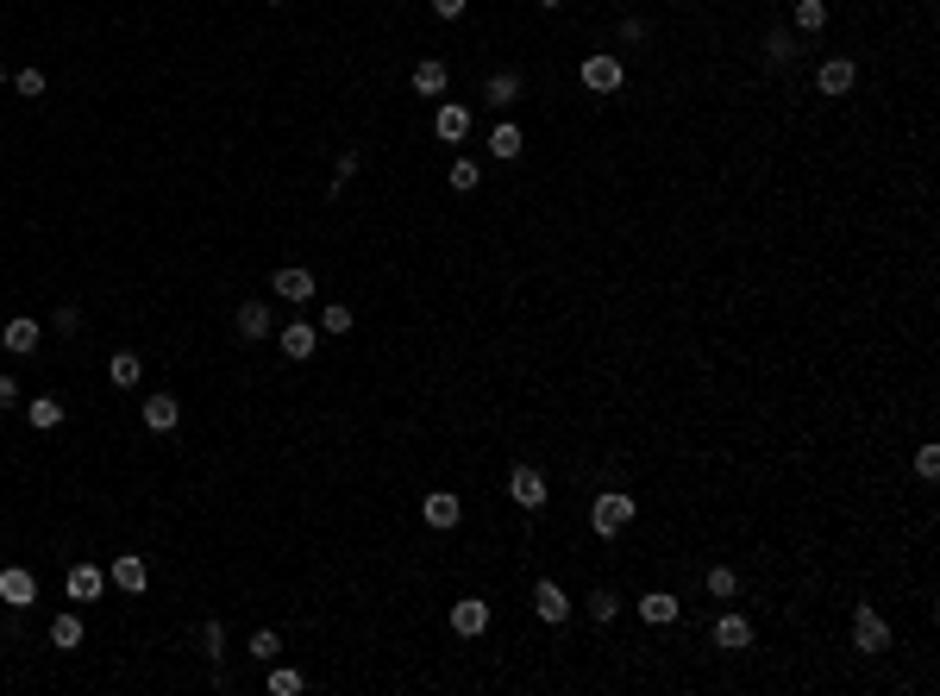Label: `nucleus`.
Instances as JSON below:
<instances>
[{
	"mask_svg": "<svg viewBox=\"0 0 940 696\" xmlns=\"http://www.w3.org/2000/svg\"><path fill=\"white\" fill-rule=\"evenodd\" d=\"M633 515H640V502H633L627 490H596V502H590V527L602 533V540H615Z\"/></svg>",
	"mask_w": 940,
	"mask_h": 696,
	"instance_id": "obj_1",
	"label": "nucleus"
},
{
	"mask_svg": "<svg viewBox=\"0 0 940 696\" xmlns=\"http://www.w3.org/2000/svg\"><path fill=\"white\" fill-rule=\"evenodd\" d=\"M853 653H865V659L890 653V628H884V615L872 602H853Z\"/></svg>",
	"mask_w": 940,
	"mask_h": 696,
	"instance_id": "obj_2",
	"label": "nucleus"
},
{
	"mask_svg": "<svg viewBox=\"0 0 940 696\" xmlns=\"http://www.w3.org/2000/svg\"><path fill=\"white\" fill-rule=\"evenodd\" d=\"M815 88H821V95H828V101H846V95H853V88H859V63L846 57V51L821 57V69H815Z\"/></svg>",
	"mask_w": 940,
	"mask_h": 696,
	"instance_id": "obj_3",
	"label": "nucleus"
},
{
	"mask_svg": "<svg viewBox=\"0 0 940 696\" xmlns=\"http://www.w3.org/2000/svg\"><path fill=\"white\" fill-rule=\"evenodd\" d=\"M577 82L590 88V95H615V88H621V57L615 51H590V57L577 63Z\"/></svg>",
	"mask_w": 940,
	"mask_h": 696,
	"instance_id": "obj_4",
	"label": "nucleus"
},
{
	"mask_svg": "<svg viewBox=\"0 0 940 696\" xmlns=\"http://www.w3.org/2000/svg\"><path fill=\"white\" fill-rule=\"evenodd\" d=\"M508 502L527 508V515H539V508L552 502V490H546V477H539L533 464H514V471H508Z\"/></svg>",
	"mask_w": 940,
	"mask_h": 696,
	"instance_id": "obj_5",
	"label": "nucleus"
},
{
	"mask_svg": "<svg viewBox=\"0 0 940 696\" xmlns=\"http://www.w3.org/2000/svg\"><path fill=\"white\" fill-rule=\"evenodd\" d=\"M533 615L546 621V628H564V621H571V596H564L558 577H539L533 584Z\"/></svg>",
	"mask_w": 940,
	"mask_h": 696,
	"instance_id": "obj_6",
	"label": "nucleus"
},
{
	"mask_svg": "<svg viewBox=\"0 0 940 696\" xmlns=\"http://www.w3.org/2000/svg\"><path fill=\"white\" fill-rule=\"evenodd\" d=\"M107 584H113V590H126V596H145V590H151L145 552H120V559H113V571H107Z\"/></svg>",
	"mask_w": 940,
	"mask_h": 696,
	"instance_id": "obj_7",
	"label": "nucleus"
},
{
	"mask_svg": "<svg viewBox=\"0 0 940 696\" xmlns=\"http://www.w3.org/2000/svg\"><path fill=\"white\" fill-rule=\"evenodd\" d=\"M633 609H640L646 628H671V621L684 615V602H677L671 590H640V596H633Z\"/></svg>",
	"mask_w": 940,
	"mask_h": 696,
	"instance_id": "obj_8",
	"label": "nucleus"
},
{
	"mask_svg": "<svg viewBox=\"0 0 940 696\" xmlns=\"http://www.w3.org/2000/svg\"><path fill=\"white\" fill-rule=\"evenodd\" d=\"M420 521L439 527V533H452V527L464 521V502H458L452 490H433V496H420Z\"/></svg>",
	"mask_w": 940,
	"mask_h": 696,
	"instance_id": "obj_9",
	"label": "nucleus"
},
{
	"mask_svg": "<svg viewBox=\"0 0 940 696\" xmlns=\"http://www.w3.org/2000/svg\"><path fill=\"white\" fill-rule=\"evenodd\" d=\"M709 640L721 646V653H746L752 646V615H740V609H727L715 628H709Z\"/></svg>",
	"mask_w": 940,
	"mask_h": 696,
	"instance_id": "obj_10",
	"label": "nucleus"
},
{
	"mask_svg": "<svg viewBox=\"0 0 940 696\" xmlns=\"http://www.w3.org/2000/svg\"><path fill=\"white\" fill-rule=\"evenodd\" d=\"M0 602H7V609H32L38 602V577L26 565H7L0 571Z\"/></svg>",
	"mask_w": 940,
	"mask_h": 696,
	"instance_id": "obj_11",
	"label": "nucleus"
},
{
	"mask_svg": "<svg viewBox=\"0 0 940 696\" xmlns=\"http://www.w3.org/2000/svg\"><path fill=\"white\" fill-rule=\"evenodd\" d=\"M270 289L301 308V301H314V270H308V264H282V270L270 276Z\"/></svg>",
	"mask_w": 940,
	"mask_h": 696,
	"instance_id": "obj_12",
	"label": "nucleus"
},
{
	"mask_svg": "<svg viewBox=\"0 0 940 696\" xmlns=\"http://www.w3.org/2000/svg\"><path fill=\"white\" fill-rule=\"evenodd\" d=\"M483 628H489V602H483V596H458V602H452V634H458V640H477Z\"/></svg>",
	"mask_w": 940,
	"mask_h": 696,
	"instance_id": "obj_13",
	"label": "nucleus"
},
{
	"mask_svg": "<svg viewBox=\"0 0 940 696\" xmlns=\"http://www.w3.org/2000/svg\"><path fill=\"white\" fill-rule=\"evenodd\" d=\"M765 63L771 69H796V63H803V38H796L790 26H771L765 32Z\"/></svg>",
	"mask_w": 940,
	"mask_h": 696,
	"instance_id": "obj_14",
	"label": "nucleus"
},
{
	"mask_svg": "<svg viewBox=\"0 0 940 696\" xmlns=\"http://www.w3.org/2000/svg\"><path fill=\"white\" fill-rule=\"evenodd\" d=\"M63 590H69V602H94V596L107 590V577H101V565H88V559H82V565H69V571H63Z\"/></svg>",
	"mask_w": 940,
	"mask_h": 696,
	"instance_id": "obj_15",
	"label": "nucleus"
},
{
	"mask_svg": "<svg viewBox=\"0 0 940 696\" xmlns=\"http://www.w3.org/2000/svg\"><path fill=\"white\" fill-rule=\"evenodd\" d=\"M433 132H439V138H445V145H452V151H458V145H464V138H470V107H464V101H445V107L433 113Z\"/></svg>",
	"mask_w": 940,
	"mask_h": 696,
	"instance_id": "obj_16",
	"label": "nucleus"
},
{
	"mask_svg": "<svg viewBox=\"0 0 940 696\" xmlns=\"http://www.w3.org/2000/svg\"><path fill=\"white\" fill-rule=\"evenodd\" d=\"M276 345H282V358L308 364V358H314V345H320V327H308V320H295V327H282V333H276Z\"/></svg>",
	"mask_w": 940,
	"mask_h": 696,
	"instance_id": "obj_17",
	"label": "nucleus"
},
{
	"mask_svg": "<svg viewBox=\"0 0 940 696\" xmlns=\"http://www.w3.org/2000/svg\"><path fill=\"white\" fill-rule=\"evenodd\" d=\"M38 339H44V333H38V320H26V314H13L7 327H0V345H7V352H19V358H32V352H38Z\"/></svg>",
	"mask_w": 940,
	"mask_h": 696,
	"instance_id": "obj_18",
	"label": "nucleus"
},
{
	"mask_svg": "<svg viewBox=\"0 0 940 696\" xmlns=\"http://www.w3.org/2000/svg\"><path fill=\"white\" fill-rule=\"evenodd\" d=\"M790 32H796V38L828 32V0H796V7H790Z\"/></svg>",
	"mask_w": 940,
	"mask_h": 696,
	"instance_id": "obj_19",
	"label": "nucleus"
},
{
	"mask_svg": "<svg viewBox=\"0 0 940 696\" xmlns=\"http://www.w3.org/2000/svg\"><path fill=\"white\" fill-rule=\"evenodd\" d=\"M408 82H414V95H445V88H452V69H445L439 57H420Z\"/></svg>",
	"mask_w": 940,
	"mask_h": 696,
	"instance_id": "obj_20",
	"label": "nucleus"
},
{
	"mask_svg": "<svg viewBox=\"0 0 940 696\" xmlns=\"http://www.w3.org/2000/svg\"><path fill=\"white\" fill-rule=\"evenodd\" d=\"M521 88H527L521 69H502V76L483 82V101H489V107H514V101H521Z\"/></svg>",
	"mask_w": 940,
	"mask_h": 696,
	"instance_id": "obj_21",
	"label": "nucleus"
},
{
	"mask_svg": "<svg viewBox=\"0 0 940 696\" xmlns=\"http://www.w3.org/2000/svg\"><path fill=\"white\" fill-rule=\"evenodd\" d=\"M521 145H527V132L514 126V120H496V132H489V157H496V164H514Z\"/></svg>",
	"mask_w": 940,
	"mask_h": 696,
	"instance_id": "obj_22",
	"label": "nucleus"
},
{
	"mask_svg": "<svg viewBox=\"0 0 940 696\" xmlns=\"http://www.w3.org/2000/svg\"><path fill=\"white\" fill-rule=\"evenodd\" d=\"M138 414H145V427H151V433H170V427L182 421V402H176V396H151Z\"/></svg>",
	"mask_w": 940,
	"mask_h": 696,
	"instance_id": "obj_23",
	"label": "nucleus"
},
{
	"mask_svg": "<svg viewBox=\"0 0 940 696\" xmlns=\"http://www.w3.org/2000/svg\"><path fill=\"white\" fill-rule=\"evenodd\" d=\"M138 377H145V358H138V352H113L107 358V383L113 389H132Z\"/></svg>",
	"mask_w": 940,
	"mask_h": 696,
	"instance_id": "obj_24",
	"label": "nucleus"
},
{
	"mask_svg": "<svg viewBox=\"0 0 940 696\" xmlns=\"http://www.w3.org/2000/svg\"><path fill=\"white\" fill-rule=\"evenodd\" d=\"M702 590H709L715 602H734L740 596V571L734 565H709V571H702Z\"/></svg>",
	"mask_w": 940,
	"mask_h": 696,
	"instance_id": "obj_25",
	"label": "nucleus"
},
{
	"mask_svg": "<svg viewBox=\"0 0 940 696\" xmlns=\"http://www.w3.org/2000/svg\"><path fill=\"white\" fill-rule=\"evenodd\" d=\"M232 320H239V333H245V339H264V333L276 327V320H270V308H264V301H239V314H232Z\"/></svg>",
	"mask_w": 940,
	"mask_h": 696,
	"instance_id": "obj_26",
	"label": "nucleus"
},
{
	"mask_svg": "<svg viewBox=\"0 0 940 696\" xmlns=\"http://www.w3.org/2000/svg\"><path fill=\"white\" fill-rule=\"evenodd\" d=\"M583 609H590V621H596V628H608V621H615V615H621V596H615V590H608V584H596L590 596H583Z\"/></svg>",
	"mask_w": 940,
	"mask_h": 696,
	"instance_id": "obj_27",
	"label": "nucleus"
},
{
	"mask_svg": "<svg viewBox=\"0 0 940 696\" xmlns=\"http://www.w3.org/2000/svg\"><path fill=\"white\" fill-rule=\"evenodd\" d=\"M63 414H69V408H63L57 396H38V402H26V421H32L38 433H51V427H63Z\"/></svg>",
	"mask_w": 940,
	"mask_h": 696,
	"instance_id": "obj_28",
	"label": "nucleus"
},
{
	"mask_svg": "<svg viewBox=\"0 0 940 696\" xmlns=\"http://www.w3.org/2000/svg\"><path fill=\"white\" fill-rule=\"evenodd\" d=\"M51 646L57 653H76L82 646V615H51Z\"/></svg>",
	"mask_w": 940,
	"mask_h": 696,
	"instance_id": "obj_29",
	"label": "nucleus"
},
{
	"mask_svg": "<svg viewBox=\"0 0 940 696\" xmlns=\"http://www.w3.org/2000/svg\"><path fill=\"white\" fill-rule=\"evenodd\" d=\"M301 684H308V678H301L295 665H276L270 659V696H301Z\"/></svg>",
	"mask_w": 940,
	"mask_h": 696,
	"instance_id": "obj_30",
	"label": "nucleus"
},
{
	"mask_svg": "<svg viewBox=\"0 0 940 696\" xmlns=\"http://www.w3.org/2000/svg\"><path fill=\"white\" fill-rule=\"evenodd\" d=\"M201 653H207V659H226V628H220V615L201 621Z\"/></svg>",
	"mask_w": 940,
	"mask_h": 696,
	"instance_id": "obj_31",
	"label": "nucleus"
},
{
	"mask_svg": "<svg viewBox=\"0 0 940 696\" xmlns=\"http://www.w3.org/2000/svg\"><path fill=\"white\" fill-rule=\"evenodd\" d=\"M915 477H922V483L940 477V446H934V439H922V446H915Z\"/></svg>",
	"mask_w": 940,
	"mask_h": 696,
	"instance_id": "obj_32",
	"label": "nucleus"
},
{
	"mask_svg": "<svg viewBox=\"0 0 940 696\" xmlns=\"http://www.w3.org/2000/svg\"><path fill=\"white\" fill-rule=\"evenodd\" d=\"M276 653H282V634H276V628H257V634H251V659H257V665H270Z\"/></svg>",
	"mask_w": 940,
	"mask_h": 696,
	"instance_id": "obj_33",
	"label": "nucleus"
},
{
	"mask_svg": "<svg viewBox=\"0 0 940 696\" xmlns=\"http://www.w3.org/2000/svg\"><path fill=\"white\" fill-rule=\"evenodd\" d=\"M320 333H351V308L345 301H326L320 308Z\"/></svg>",
	"mask_w": 940,
	"mask_h": 696,
	"instance_id": "obj_34",
	"label": "nucleus"
},
{
	"mask_svg": "<svg viewBox=\"0 0 940 696\" xmlns=\"http://www.w3.org/2000/svg\"><path fill=\"white\" fill-rule=\"evenodd\" d=\"M477 182H483V170L470 164V157H452V189H458V195H470Z\"/></svg>",
	"mask_w": 940,
	"mask_h": 696,
	"instance_id": "obj_35",
	"label": "nucleus"
},
{
	"mask_svg": "<svg viewBox=\"0 0 940 696\" xmlns=\"http://www.w3.org/2000/svg\"><path fill=\"white\" fill-rule=\"evenodd\" d=\"M13 88H19L26 101H38V95H44V69H19V76H13Z\"/></svg>",
	"mask_w": 940,
	"mask_h": 696,
	"instance_id": "obj_36",
	"label": "nucleus"
},
{
	"mask_svg": "<svg viewBox=\"0 0 940 696\" xmlns=\"http://www.w3.org/2000/svg\"><path fill=\"white\" fill-rule=\"evenodd\" d=\"M621 44H646V19L627 13V19H621Z\"/></svg>",
	"mask_w": 940,
	"mask_h": 696,
	"instance_id": "obj_37",
	"label": "nucleus"
},
{
	"mask_svg": "<svg viewBox=\"0 0 940 696\" xmlns=\"http://www.w3.org/2000/svg\"><path fill=\"white\" fill-rule=\"evenodd\" d=\"M464 7H470V0H433V13H439V19H464Z\"/></svg>",
	"mask_w": 940,
	"mask_h": 696,
	"instance_id": "obj_38",
	"label": "nucleus"
},
{
	"mask_svg": "<svg viewBox=\"0 0 940 696\" xmlns=\"http://www.w3.org/2000/svg\"><path fill=\"white\" fill-rule=\"evenodd\" d=\"M13 402H19V383H13V377H0V408H13Z\"/></svg>",
	"mask_w": 940,
	"mask_h": 696,
	"instance_id": "obj_39",
	"label": "nucleus"
},
{
	"mask_svg": "<svg viewBox=\"0 0 940 696\" xmlns=\"http://www.w3.org/2000/svg\"><path fill=\"white\" fill-rule=\"evenodd\" d=\"M264 7H289V0H264Z\"/></svg>",
	"mask_w": 940,
	"mask_h": 696,
	"instance_id": "obj_40",
	"label": "nucleus"
},
{
	"mask_svg": "<svg viewBox=\"0 0 940 696\" xmlns=\"http://www.w3.org/2000/svg\"><path fill=\"white\" fill-rule=\"evenodd\" d=\"M539 7H564V0H539Z\"/></svg>",
	"mask_w": 940,
	"mask_h": 696,
	"instance_id": "obj_41",
	"label": "nucleus"
},
{
	"mask_svg": "<svg viewBox=\"0 0 940 696\" xmlns=\"http://www.w3.org/2000/svg\"><path fill=\"white\" fill-rule=\"evenodd\" d=\"M0 82H7V69H0Z\"/></svg>",
	"mask_w": 940,
	"mask_h": 696,
	"instance_id": "obj_42",
	"label": "nucleus"
}]
</instances>
